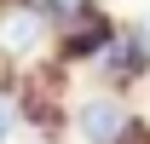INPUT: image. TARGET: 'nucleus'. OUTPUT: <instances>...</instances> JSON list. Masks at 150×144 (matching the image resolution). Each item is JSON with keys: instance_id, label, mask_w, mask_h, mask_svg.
Segmentation results:
<instances>
[{"instance_id": "obj_2", "label": "nucleus", "mask_w": 150, "mask_h": 144, "mask_svg": "<svg viewBox=\"0 0 150 144\" xmlns=\"http://www.w3.org/2000/svg\"><path fill=\"white\" fill-rule=\"evenodd\" d=\"M104 69H110L115 81L139 75V40H133V35H115V40H110V52H104Z\"/></svg>"}, {"instance_id": "obj_1", "label": "nucleus", "mask_w": 150, "mask_h": 144, "mask_svg": "<svg viewBox=\"0 0 150 144\" xmlns=\"http://www.w3.org/2000/svg\"><path fill=\"white\" fill-rule=\"evenodd\" d=\"M81 133L93 144H115L121 133H127V109L115 104V98H93V104L81 109Z\"/></svg>"}, {"instance_id": "obj_4", "label": "nucleus", "mask_w": 150, "mask_h": 144, "mask_svg": "<svg viewBox=\"0 0 150 144\" xmlns=\"http://www.w3.org/2000/svg\"><path fill=\"white\" fill-rule=\"evenodd\" d=\"M12 121H18V104L0 92V144H6V133H12Z\"/></svg>"}, {"instance_id": "obj_5", "label": "nucleus", "mask_w": 150, "mask_h": 144, "mask_svg": "<svg viewBox=\"0 0 150 144\" xmlns=\"http://www.w3.org/2000/svg\"><path fill=\"white\" fill-rule=\"evenodd\" d=\"M40 6H46V12H69V18H75V12H81L87 0H40Z\"/></svg>"}, {"instance_id": "obj_3", "label": "nucleus", "mask_w": 150, "mask_h": 144, "mask_svg": "<svg viewBox=\"0 0 150 144\" xmlns=\"http://www.w3.org/2000/svg\"><path fill=\"white\" fill-rule=\"evenodd\" d=\"M35 40H40V23H35V18H23V12H18V18L6 23V46H12V52H29Z\"/></svg>"}]
</instances>
